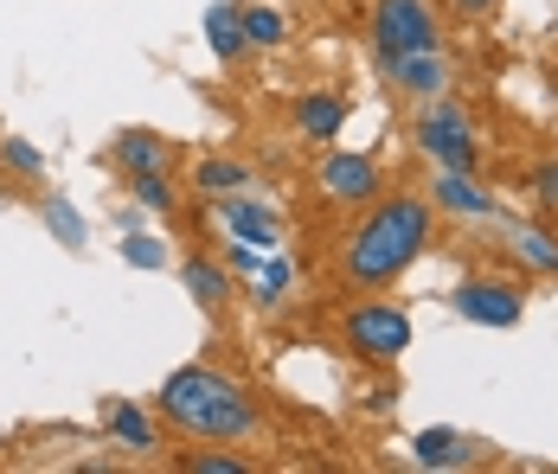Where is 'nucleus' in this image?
Listing matches in <instances>:
<instances>
[{
    "mask_svg": "<svg viewBox=\"0 0 558 474\" xmlns=\"http://www.w3.org/2000/svg\"><path fill=\"white\" fill-rule=\"evenodd\" d=\"M430 238H437V218H430L424 199H386V206H373V218L347 238L340 276L353 289H386V282H398L404 269L430 251Z\"/></svg>",
    "mask_w": 558,
    "mask_h": 474,
    "instance_id": "f257e3e1",
    "label": "nucleus"
},
{
    "mask_svg": "<svg viewBox=\"0 0 558 474\" xmlns=\"http://www.w3.org/2000/svg\"><path fill=\"white\" fill-rule=\"evenodd\" d=\"M155 404H161V417L180 429V436H193V442H251L257 436V404L244 398V385L238 378H225L213 366H180L155 391Z\"/></svg>",
    "mask_w": 558,
    "mask_h": 474,
    "instance_id": "f03ea898",
    "label": "nucleus"
},
{
    "mask_svg": "<svg viewBox=\"0 0 558 474\" xmlns=\"http://www.w3.org/2000/svg\"><path fill=\"white\" fill-rule=\"evenodd\" d=\"M411 142L437 160V167H462V173H475V155H482V148H475V122H469V109L449 104V97H430V109H417Z\"/></svg>",
    "mask_w": 558,
    "mask_h": 474,
    "instance_id": "7ed1b4c3",
    "label": "nucleus"
},
{
    "mask_svg": "<svg viewBox=\"0 0 558 474\" xmlns=\"http://www.w3.org/2000/svg\"><path fill=\"white\" fill-rule=\"evenodd\" d=\"M444 52V26L424 0H379L373 7V58Z\"/></svg>",
    "mask_w": 558,
    "mask_h": 474,
    "instance_id": "20e7f679",
    "label": "nucleus"
},
{
    "mask_svg": "<svg viewBox=\"0 0 558 474\" xmlns=\"http://www.w3.org/2000/svg\"><path fill=\"white\" fill-rule=\"evenodd\" d=\"M340 333H347V347H353L360 360H373V366H391V360L411 353V315L391 308V302H360Z\"/></svg>",
    "mask_w": 558,
    "mask_h": 474,
    "instance_id": "39448f33",
    "label": "nucleus"
},
{
    "mask_svg": "<svg viewBox=\"0 0 558 474\" xmlns=\"http://www.w3.org/2000/svg\"><path fill=\"white\" fill-rule=\"evenodd\" d=\"M449 302H456V315L475 320V327H520V315H526L520 289H513V282H501V276H469Z\"/></svg>",
    "mask_w": 558,
    "mask_h": 474,
    "instance_id": "423d86ee",
    "label": "nucleus"
},
{
    "mask_svg": "<svg viewBox=\"0 0 558 474\" xmlns=\"http://www.w3.org/2000/svg\"><path fill=\"white\" fill-rule=\"evenodd\" d=\"M315 193H322L328 206H366V199L379 193V167L366 155H328L322 173H315Z\"/></svg>",
    "mask_w": 558,
    "mask_h": 474,
    "instance_id": "0eeeda50",
    "label": "nucleus"
},
{
    "mask_svg": "<svg viewBox=\"0 0 558 474\" xmlns=\"http://www.w3.org/2000/svg\"><path fill=\"white\" fill-rule=\"evenodd\" d=\"M379 71H386L391 84L404 90V97H444L449 90V64H444V52H404V58H379Z\"/></svg>",
    "mask_w": 558,
    "mask_h": 474,
    "instance_id": "6e6552de",
    "label": "nucleus"
},
{
    "mask_svg": "<svg viewBox=\"0 0 558 474\" xmlns=\"http://www.w3.org/2000/svg\"><path fill=\"white\" fill-rule=\"evenodd\" d=\"M219 218H225L231 238H244V244H257V251H277L282 244V218L270 206H257V199H244V193H225Z\"/></svg>",
    "mask_w": 558,
    "mask_h": 474,
    "instance_id": "1a4fd4ad",
    "label": "nucleus"
},
{
    "mask_svg": "<svg viewBox=\"0 0 558 474\" xmlns=\"http://www.w3.org/2000/svg\"><path fill=\"white\" fill-rule=\"evenodd\" d=\"M110 160L129 173V180H142V173H168L173 142H168V135H155V129H129V135H116Z\"/></svg>",
    "mask_w": 558,
    "mask_h": 474,
    "instance_id": "9d476101",
    "label": "nucleus"
},
{
    "mask_svg": "<svg viewBox=\"0 0 558 474\" xmlns=\"http://www.w3.org/2000/svg\"><path fill=\"white\" fill-rule=\"evenodd\" d=\"M104 429H110V436L122 442V449H129V455H155V449H161V436H155V417H148L135 398H116L110 417H104Z\"/></svg>",
    "mask_w": 558,
    "mask_h": 474,
    "instance_id": "9b49d317",
    "label": "nucleus"
},
{
    "mask_svg": "<svg viewBox=\"0 0 558 474\" xmlns=\"http://www.w3.org/2000/svg\"><path fill=\"white\" fill-rule=\"evenodd\" d=\"M430 193H437V206H444V211H462V218H495V193H482V186H475V173H462V167H444Z\"/></svg>",
    "mask_w": 558,
    "mask_h": 474,
    "instance_id": "f8f14e48",
    "label": "nucleus"
},
{
    "mask_svg": "<svg viewBox=\"0 0 558 474\" xmlns=\"http://www.w3.org/2000/svg\"><path fill=\"white\" fill-rule=\"evenodd\" d=\"M411 462L417 469H462L469 462V436L462 429H444V423L437 429H417L411 436Z\"/></svg>",
    "mask_w": 558,
    "mask_h": 474,
    "instance_id": "ddd939ff",
    "label": "nucleus"
},
{
    "mask_svg": "<svg viewBox=\"0 0 558 474\" xmlns=\"http://www.w3.org/2000/svg\"><path fill=\"white\" fill-rule=\"evenodd\" d=\"M340 122H347V104H340L335 90H308V97L295 104V129H302L308 142H335Z\"/></svg>",
    "mask_w": 558,
    "mask_h": 474,
    "instance_id": "4468645a",
    "label": "nucleus"
},
{
    "mask_svg": "<svg viewBox=\"0 0 558 474\" xmlns=\"http://www.w3.org/2000/svg\"><path fill=\"white\" fill-rule=\"evenodd\" d=\"M180 282H186V295H193L199 308H225V302H231V269L225 264L186 257V264H180Z\"/></svg>",
    "mask_w": 558,
    "mask_h": 474,
    "instance_id": "2eb2a0df",
    "label": "nucleus"
},
{
    "mask_svg": "<svg viewBox=\"0 0 558 474\" xmlns=\"http://www.w3.org/2000/svg\"><path fill=\"white\" fill-rule=\"evenodd\" d=\"M206 39H213V52L231 64V58H244V7H231V0H219V7H206Z\"/></svg>",
    "mask_w": 558,
    "mask_h": 474,
    "instance_id": "dca6fc26",
    "label": "nucleus"
},
{
    "mask_svg": "<svg viewBox=\"0 0 558 474\" xmlns=\"http://www.w3.org/2000/svg\"><path fill=\"white\" fill-rule=\"evenodd\" d=\"M507 244H513V257H520L526 269L558 276V238H553V231H539V224H513V231H507Z\"/></svg>",
    "mask_w": 558,
    "mask_h": 474,
    "instance_id": "f3484780",
    "label": "nucleus"
},
{
    "mask_svg": "<svg viewBox=\"0 0 558 474\" xmlns=\"http://www.w3.org/2000/svg\"><path fill=\"white\" fill-rule=\"evenodd\" d=\"M193 186H199V193H213V199H225V193H244V186H251V167H244V160L213 155V160H199V167H193Z\"/></svg>",
    "mask_w": 558,
    "mask_h": 474,
    "instance_id": "a211bd4d",
    "label": "nucleus"
},
{
    "mask_svg": "<svg viewBox=\"0 0 558 474\" xmlns=\"http://www.w3.org/2000/svg\"><path fill=\"white\" fill-rule=\"evenodd\" d=\"M46 224H52V238H58V244H71V251H84V244H90L84 218H77V206H71L64 193H52V199H46Z\"/></svg>",
    "mask_w": 558,
    "mask_h": 474,
    "instance_id": "6ab92c4d",
    "label": "nucleus"
},
{
    "mask_svg": "<svg viewBox=\"0 0 558 474\" xmlns=\"http://www.w3.org/2000/svg\"><path fill=\"white\" fill-rule=\"evenodd\" d=\"M251 282H257V302H264V308H277L282 295H289V282H295V269H289V257H270V251H264Z\"/></svg>",
    "mask_w": 558,
    "mask_h": 474,
    "instance_id": "aec40b11",
    "label": "nucleus"
},
{
    "mask_svg": "<svg viewBox=\"0 0 558 474\" xmlns=\"http://www.w3.org/2000/svg\"><path fill=\"white\" fill-rule=\"evenodd\" d=\"M282 33H289V26H282L277 7H257V0L244 7V39H251V46H282Z\"/></svg>",
    "mask_w": 558,
    "mask_h": 474,
    "instance_id": "412c9836",
    "label": "nucleus"
},
{
    "mask_svg": "<svg viewBox=\"0 0 558 474\" xmlns=\"http://www.w3.org/2000/svg\"><path fill=\"white\" fill-rule=\"evenodd\" d=\"M122 264L129 269H168V244L148 238V231H129V238H122Z\"/></svg>",
    "mask_w": 558,
    "mask_h": 474,
    "instance_id": "4be33fe9",
    "label": "nucleus"
},
{
    "mask_svg": "<svg viewBox=\"0 0 558 474\" xmlns=\"http://www.w3.org/2000/svg\"><path fill=\"white\" fill-rule=\"evenodd\" d=\"M0 160H7L20 180H39V173H46V155H39L33 142H20V135H0Z\"/></svg>",
    "mask_w": 558,
    "mask_h": 474,
    "instance_id": "5701e85b",
    "label": "nucleus"
},
{
    "mask_svg": "<svg viewBox=\"0 0 558 474\" xmlns=\"http://www.w3.org/2000/svg\"><path fill=\"white\" fill-rule=\"evenodd\" d=\"M129 193H135V211H173L168 173H142V180H129Z\"/></svg>",
    "mask_w": 558,
    "mask_h": 474,
    "instance_id": "b1692460",
    "label": "nucleus"
},
{
    "mask_svg": "<svg viewBox=\"0 0 558 474\" xmlns=\"http://www.w3.org/2000/svg\"><path fill=\"white\" fill-rule=\"evenodd\" d=\"M180 469H186V474H251V462H238V455H219V449H199V455H186Z\"/></svg>",
    "mask_w": 558,
    "mask_h": 474,
    "instance_id": "393cba45",
    "label": "nucleus"
},
{
    "mask_svg": "<svg viewBox=\"0 0 558 474\" xmlns=\"http://www.w3.org/2000/svg\"><path fill=\"white\" fill-rule=\"evenodd\" d=\"M257 257H264L257 244H244V238H231V244H225V257H219V264L231 269V276H257Z\"/></svg>",
    "mask_w": 558,
    "mask_h": 474,
    "instance_id": "a878e982",
    "label": "nucleus"
},
{
    "mask_svg": "<svg viewBox=\"0 0 558 474\" xmlns=\"http://www.w3.org/2000/svg\"><path fill=\"white\" fill-rule=\"evenodd\" d=\"M533 199L546 211H558V160H546V167H533Z\"/></svg>",
    "mask_w": 558,
    "mask_h": 474,
    "instance_id": "bb28decb",
    "label": "nucleus"
},
{
    "mask_svg": "<svg viewBox=\"0 0 558 474\" xmlns=\"http://www.w3.org/2000/svg\"><path fill=\"white\" fill-rule=\"evenodd\" d=\"M456 13H495V0H449Z\"/></svg>",
    "mask_w": 558,
    "mask_h": 474,
    "instance_id": "cd10ccee",
    "label": "nucleus"
}]
</instances>
